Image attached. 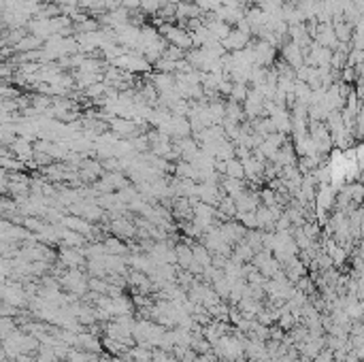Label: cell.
Segmentation results:
<instances>
[{
    "label": "cell",
    "mask_w": 364,
    "mask_h": 362,
    "mask_svg": "<svg viewBox=\"0 0 364 362\" xmlns=\"http://www.w3.org/2000/svg\"><path fill=\"white\" fill-rule=\"evenodd\" d=\"M88 360H90V356L86 352H70V356H68V362H88Z\"/></svg>",
    "instance_id": "cell-1"
},
{
    "label": "cell",
    "mask_w": 364,
    "mask_h": 362,
    "mask_svg": "<svg viewBox=\"0 0 364 362\" xmlns=\"http://www.w3.org/2000/svg\"><path fill=\"white\" fill-rule=\"evenodd\" d=\"M90 288L94 290V292H107V290H109V286H107L105 281H100V279H92V281H90Z\"/></svg>",
    "instance_id": "cell-2"
},
{
    "label": "cell",
    "mask_w": 364,
    "mask_h": 362,
    "mask_svg": "<svg viewBox=\"0 0 364 362\" xmlns=\"http://www.w3.org/2000/svg\"><path fill=\"white\" fill-rule=\"evenodd\" d=\"M179 258H181V262H184L186 267H188V264L192 262V253H190L186 247H179Z\"/></svg>",
    "instance_id": "cell-3"
}]
</instances>
